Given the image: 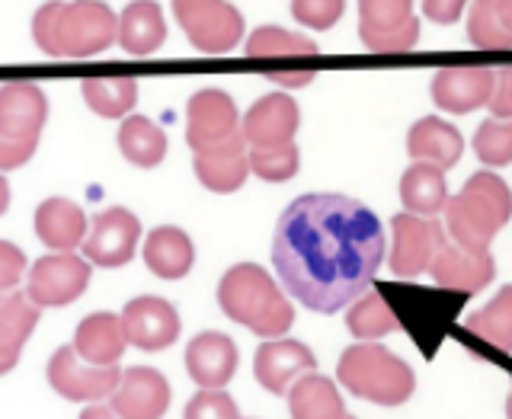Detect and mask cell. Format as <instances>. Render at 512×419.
<instances>
[{"instance_id": "6da1fadb", "label": "cell", "mask_w": 512, "mask_h": 419, "mask_svg": "<svg viewBox=\"0 0 512 419\" xmlns=\"http://www.w3.org/2000/svg\"><path fill=\"white\" fill-rule=\"evenodd\" d=\"M384 260V228L368 205L314 192L285 208L272 237V266L285 292L317 314H336L368 292Z\"/></svg>"}, {"instance_id": "7a4b0ae2", "label": "cell", "mask_w": 512, "mask_h": 419, "mask_svg": "<svg viewBox=\"0 0 512 419\" xmlns=\"http://www.w3.org/2000/svg\"><path fill=\"white\" fill-rule=\"evenodd\" d=\"M119 20L100 0H48L32 16V39L48 58H93L116 42Z\"/></svg>"}, {"instance_id": "3957f363", "label": "cell", "mask_w": 512, "mask_h": 419, "mask_svg": "<svg viewBox=\"0 0 512 419\" xmlns=\"http://www.w3.org/2000/svg\"><path fill=\"white\" fill-rule=\"evenodd\" d=\"M218 304L224 317L247 327L263 340H279L295 324V308L282 288L256 263H237L218 282Z\"/></svg>"}, {"instance_id": "277c9868", "label": "cell", "mask_w": 512, "mask_h": 419, "mask_svg": "<svg viewBox=\"0 0 512 419\" xmlns=\"http://www.w3.org/2000/svg\"><path fill=\"white\" fill-rule=\"evenodd\" d=\"M442 212V228L452 244L468 253H490L493 237L512 221V192L493 170H480L445 202Z\"/></svg>"}, {"instance_id": "5b68a950", "label": "cell", "mask_w": 512, "mask_h": 419, "mask_svg": "<svg viewBox=\"0 0 512 419\" xmlns=\"http://www.w3.org/2000/svg\"><path fill=\"white\" fill-rule=\"evenodd\" d=\"M336 381L352 397L368 400V404L378 407H400L416 391L413 368L400 356H394L391 349H384L381 343L349 346L340 356V365H336Z\"/></svg>"}, {"instance_id": "8992f818", "label": "cell", "mask_w": 512, "mask_h": 419, "mask_svg": "<svg viewBox=\"0 0 512 419\" xmlns=\"http://www.w3.org/2000/svg\"><path fill=\"white\" fill-rule=\"evenodd\" d=\"M186 141L192 154H244L240 112L224 90H199L186 106Z\"/></svg>"}, {"instance_id": "52a82bcc", "label": "cell", "mask_w": 512, "mask_h": 419, "mask_svg": "<svg viewBox=\"0 0 512 419\" xmlns=\"http://www.w3.org/2000/svg\"><path fill=\"white\" fill-rule=\"evenodd\" d=\"M173 16L205 55H228L244 39V16L228 0H173Z\"/></svg>"}, {"instance_id": "ba28073f", "label": "cell", "mask_w": 512, "mask_h": 419, "mask_svg": "<svg viewBox=\"0 0 512 419\" xmlns=\"http://www.w3.org/2000/svg\"><path fill=\"white\" fill-rule=\"evenodd\" d=\"M359 36L375 55L413 52L420 42L413 0H359Z\"/></svg>"}, {"instance_id": "9c48e42d", "label": "cell", "mask_w": 512, "mask_h": 419, "mask_svg": "<svg viewBox=\"0 0 512 419\" xmlns=\"http://www.w3.org/2000/svg\"><path fill=\"white\" fill-rule=\"evenodd\" d=\"M90 285V266L74 253H52L29 269L26 298L36 308H64L77 301Z\"/></svg>"}, {"instance_id": "30bf717a", "label": "cell", "mask_w": 512, "mask_h": 419, "mask_svg": "<svg viewBox=\"0 0 512 419\" xmlns=\"http://www.w3.org/2000/svg\"><path fill=\"white\" fill-rule=\"evenodd\" d=\"M391 272L397 279H416L429 269L432 256L448 240L439 218H420V215H394L391 218Z\"/></svg>"}, {"instance_id": "8fae6325", "label": "cell", "mask_w": 512, "mask_h": 419, "mask_svg": "<svg viewBox=\"0 0 512 419\" xmlns=\"http://www.w3.org/2000/svg\"><path fill=\"white\" fill-rule=\"evenodd\" d=\"M119 368H100V365H87L77 356L74 346H61L52 359H48V384L52 391L61 394L64 400H74V404H96V400H106L119 384Z\"/></svg>"}, {"instance_id": "7c38bea8", "label": "cell", "mask_w": 512, "mask_h": 419, "mask_svg": "<svg viewBox=\"0 0 512 419\" xmlns=\"http://www.w3.org/2000/svg\"><path fill=\"white\" fill-rule=\"evenodd\" d=\"M141 240V224L128 208H106L96 215L93 228L84 237V260L103 269H119L132 263Z\"/></svg>"}, {"instance_id": "4fadbf2b", "label": "cell", "mask_w": 512, "mask_h": 419, "mask_svg": "<svg viewBox=\"0 0 512 419\" xmlns=\"http://www.w3.org/2000/svg\"><path fill=\"white\" fill-rule=\"evenodd\" d=\"M109 410L119 419H164L170 410V381L148 365L125 368L109 394Z\"/></svg>"}, {"instance_id": "5bb4252c", "label": "cell", "mask_w": 512, "mask_h": 419, "mask_svg": "<svg viewBox=\"0 0 512 419\" xmlns=\"http://www.w3.org/2000/svg\"><path fill=\"white\" fill-rule=\"evenodd\" d=\"M119 320H122L125 340L144 352L167 349L176 343V336H180V314H176L170 301L157 295H141L135 301H128Z\"/></svg>"}, {"instance_id": "9a60e30c", "label": "cell", "mask_w": 512, "mask_h": 419, "mask_svg": "<svg viewBox=\"0 0 512 419\" xmlns=\"http://www.w3.org/2000/svg\"><path fill=\"white\" fill-rule=\"evenodd\" d=\"M298 125L301 112L292 96L266 93L240 119V135H244V144H250V148H279V144L295 141Z\"/></svg>"}, {"instance_id": "2e32d148", "label": "cell", "mask_w": 512, "mask_h": 419, "mask_svg": "<svg viewBox=\"0 0 512 419\" xmlns=\"http://www.w3.org/2000/svg\"><path fill=\"white\" fill-rule=\"evenodd\" d=\"M48 119V100L32 80H10L0 87V138L39 144Z\"/></svg>"}, {"instance_id": "e0dca14e", "label": "cell", "mask_w": 512, "mask_h": 419, "mask_svg": "<svg viewBox=\"0 0 512 419\" xmlns=\"http://www.w3.org/2000/svg\"><path fill=\"white\" fill-rule=\"evenodd\" d=\"M496 74L490 68H442L432 77V103L452 116H468L493 100Z\"/></svg>"}, {"instance_id": "ac0fdd59", "label": "cell", "mask_w": 512, "mask_h": 419, "mask_svg": "<svg viewBox=\"0 0 512 419\" xmlns=\"http://www.w3.org/2000/svg\"><path fill=\"white\" fill-rule=\"evenodd\" d=\"M429 276L436 279V285L448 288V292L471 298L477 292H484V288L493 282L496 260H493V253H468L458 244H452V240H445L439 253L432 256Z\"/></svg>"}, {"instance_id": "d6986e66", "label": "cell", "mask_w": 512, "mask_h": 419, "mask_svg": "<svg viewBox=\"0 0 512 419\" xmlns=\"http://www.w3.org/2000/svg\"><path fill=\"white\" fill-rule=\"evenodd\" d=\"M314 368H317L314 352L301 340H285V336L266 340L256 349V359H253V375L269 394H288V388H292L298 378L311 375Z\"/></svg>"}, {"instance_id": "ffe728a7", "label": "cell", "mask_w": 512, "mask_h": 419, "mask_svg": "<svg viewBox=\"0 0 512 419\" xmlns=\"http://www.w3.org/2000/svg\"><path fill=\"white\" fill-rule=\"evenodd\" d=\"M237 359L234 340L218 330L192 336V343L186 346V372L202 391H224V384L237 372Z\"/></svg>"}, {"instance_id": "44dd1931", "label": "cell", "mask_w": 512, "mask_h": 419, "mask_svg": "<svg viewBox=\"0 0 512 419\" xmlns=\"http://www.w3.org/2000/svg\"><path fill=\"white\" fill-rule=\"evenodd\" d=\"M407 154L416 164L452 170L464 154V138L452 122H445L439 116H426L420 122H413V128L407 132Z\"/></svg>"}, {"instance_id": "7402d4cb", "label": "cell", "mask_w": 512, "mask_h": 419, "mask_svg": "<svg viewBox=\"0 0 512 419\" xmlns=\"http://www.w3.org/2000/svg\"><path fill=\"white\" fill-rule=\"evenodd\" d=\"M125 330H122V320L119 314H90L77 324L74 333V352L87 365H100V368H112L119 365V359L125 356Z\"/></svg>"}, {"instance_id": "603a6c76", "label": "cell", "mask_w": 512, "mask_h": 419, "mask_svg": "<svg viewBox=\"0 0 512 419\" xmlns=\"http://www.w3.org/2000/svg\"><path fill=\"white\" fill-rule=\"evenodd\" d=\"M36 234L55 253H71L87 237V215L71 199H45L36 208Z\"/></svg>"}, {"instance_id": "cb8c5ba5", "label": "cell", "mask_w": 512, "mask_h": 419, "mask_svg": "<svg viewBox=\"0 0 512 419\" xmlns=\"http://www.w3.org/2000/svg\"><path fill=\"white\" fill-rule=\"evenodd\" d=\"M167 39L164 10L157 0H132L119 16L116 42L128 55H154Z\"/></svg>"}, {"instance_id": "d4e9b609", "label": "cell", "mask_w": 512, "mask_h": 419, "mask_svg": "<svg viewBox=\"0 0 512 419\" xmlns=\"http://www.w3.org/2000/svg\"><path fill=\"white\" fill-rule=\"evenodd\" d=\"M144 263L157 279H183L196 266V247L180 228H154L144 237Z\"/></svg>"}, {"instance_id": "484cf974", "label": "cell", "mask_w": 512, "mask_h": 419, "mask_svg": "<svg viewBox=\"0 0 512 419\" xmlns=\"http://www.w3.org/2000/svg\"><path fill=\"white\" fill-rule=\"evenodd\" d=\"M400 202H404L407 215L436 218L448 202L445 170L432 164H410L400 176Z\"/></svg>"}, {"instance_id": "4316f807", "label": "cell", "mask_w": 512, "mask_h": 419, "mask_svg": "<svg viewBox=\"0 0 512 419\" xmlns=\"http://www.w3.org/2000/svg\"><path fill=\"white\" fill-rule=\"evenodd\" d=\"M288 410L292 419H346L343 394L324 375H304L288 388Z\"/></svg>"}, {"instance_id": "83f0119b", "label": "cell", "mask_w": 512, "mask_h": 419, "mask_svg": "<svg viewBox=\"0 0 512 419\" xmlns=\"http://www.w3.org/2000/svg\"><path fill=\"white\" fill-rule=\"evenodd\" d=\"M119 151L128 164L151 170L167 157V135L157 122L144 116H125L119 128Z\"/></svg>"}, {"instance_id": "f1b7e54d", "label": "cell", "mask_w": 512, "mask_h": 419, "mask_svg": "<svg viewBox=\"0 0 512 419\" xmlns=\"http://www.w3.org/2000/svg\"><path fill=\"white\" fill-rule=\"evenodd\" d=\"M87 106L103 119H125L138 103L135 77H90L80 84Z\"/></svg>"}, {"instance_id": "f546056e", "label": "cell", "mask_w": 512, "mask_h": 419, "mask_svg": "<svg viewBox=\"0 0 512 419\" xmlns=\"http://www.w3.org/2000/svg\"><path fill=\"white\" fill-rule=\"evenodd\" d=\"M346 327L359 343H375L381 336L400 330V317L394 314L391 304L384 301L381 292H365L352 301V308L346 314Z\"/></svg>"}, {"instance_id": "4dcf8cb0", "label": "cell", "mask_w": 512, "mask_h": 419, "mask_svg": "<svg viewBox=\"0 0 512 419\" xmlns=\"http://www.w3.org/2000/svg\"><path fill=\"white\" fill-rule=\"evenodd\" d=\"M464 330L496 349H512V285H503L487 308L464 320Z\"/></svg>"}, {"instance_id": "1f68e13d", "label": "cell", "mask_w": 512, "mask_h": 419, "mask_svg": "<svg viewBox=\"0 0 512 419\" xmlns=\"http://www.w3.org/2000/svg\"><path fill=\"white\" fill-rule=\"evenodd\" d=\"M192 167H196L199 183L212 192H221V196L237 192L250 176L247 151L244 154H196L192 157Z\"/></svg>"}, {"instance_id": "d6a6232c", "label": "cell", "mask_w": 512, "mask_h": 419, "mask_svg": "<svg viewBox=\"0 0 512 419\" xmlns=\"http://www.w3.org/2000/svg\"><path fill=\"white\" fill-rule=\"evenodd\" d=\"M39 324V308L26 298V292H10L0 308V343L7 349L23 352L26 340Z\"/></svg>"}, {"instance_id": "836d02e7", "label": "cell", "mask_w": 512, "mask_h": 419, "mask_svg": "<svg viewBox=\"0 0 512 419\" xmlns=\"http://www.w3.org/2000/svg\"><path fill=\"white\" fill-rule=\"evenodd\" d=\"M468 36L471 45L480 52H509L512 36L503 29L500 16H496L493 0H474L468 10Z\"/></svg>"}, {"instance_id": "e575fe53", "label": "cell", "mask_w": 512, "mask_h": 419, "mask_svg": "<svg viewBox=\"0 0 512 419\" xmlns=\"http://www.w3.org/2000/svg\"><path fill=\"white\" fill-rule=\"evenodd\" d=\"M474 154L487 170L512 164V119H487L474 135Z\"/></svg>"}, {"instance_id": "d590c367", "label": "cell", "mask_w": 512, "mask_h": 419, "mask_svg": "<svg viewBox=\"0 0 512 419\" xmlns=\"http://www.w3.org/2000/svg\"><path fill=\"white\" fill-rule=\"evenodd\" d=\"M250 173H256L266 183H285L292 180L301 167V151L295 141L279 144V148H250L247 154Z\"/></svg>"}, {"instance_id": "8d00e7d4", "label": "cell", "mask_w": 512, "mask_h": 419, "mask_svg": "<svg viewBox=\"0 0 512 419\" xmlns=\"http://www.w3.org/2000/svg\"><path fill=\"white\" fill-rule=\"evenodd\" d=\"M247 55H317V42L308 36H295L282 26H260L247 39Z\"/></svg>"}, {"instance_id": "74e56055", "label": "cell", "mask_w": 512, "mask_h": 419, "mask_svg": "<svg viewBox=\"0 0 512 419\" xmlns=\"http://www.w3.org/2000/svg\"><path fill=\"white\" fill-rule=\"evenodd\" d=\"M346 0H292V16L308 29H330L343 16Z\"/></svg>"}, {"instance_id": "f35d334b", "label": "cell", "mask_w": 512, "mask_h": 419, "mask_svg": "<svg viewBox=\"0 0 512 419\" xmlns=\"http://www.w3.org/2000/svg\"><path fill=\"white\" fill-rule=\"evenodd\" d=\"M183 419H240V410L231 394L224 391H199L186 404Z\"/></svg>"}, {"instance_id": "ab89813d", "label": "cell", "mask_w": 512, "mask_h": 419, "mask_svg": "<svg viewBox=\"0 0 512 419\" xmlns=\"http://www.w3.org/2000/svg\"><path fill=\"white\" fill-rule=\"evenodd\" d=\"M26 276V253L10 244V240H0V292H16V285Z\"/></svg>"}, {"instance_id": "60d3db41", "label": "cell", "mask_w": 512, "mask_h": 419, "mask_svg": "<svg viewBox=\"0 0 512 419\" xmlns=\"http://www.w3.org/2000/svg\"><path fill=\"white\" fill-rule=\"evenodd\" d=\"M493 119H512V64L496 74V90L490 100Z\"/></svg>"}, {"instance_id": "b9f144b4", "label": "cell", "mask_w": 512, "mask_h": 419, "mask_svg": "<svg viewBox=\"0 0 512 419\" xmlns=\"http://www.w3.org/2000/svg\"><path fill=\"white\" fill-rule=\"evenodd\" d=\"M464 4H468V0H423V13L429 16L432 23L452 26V23L461 20Z\"/></svg>"}, {"instance_id": "7bdbcfd3", "label": "cell", "mask_w": 512, "mask_h": 419, "mask_svg": "<svg viewBox=\"0 0 512 419\" xmlns=\"http://www.w3.org/2000/svg\"><path fill=\"white\" fill-rule=\"evenodd\" d=\"M266 77L282 87H308L314 80V71H269Z\"/></svg>"}, {"instance_id": "ee69618b", "label": "cell", "mask_w": 512, "mask_h": 419, "mask_svg": "<svg viewBox=\"0 0 512 419\" xmlns=\"http://www.w3.org/2000/svg\"><path fill=\"white\" fill-rule=\"evenodd\" d=\"M23 352H16V349H7L4 343H0V378H4L7 372H13L16 362H20Z\"/></svg>"}, {"instance_id": "f6af8a7d", "label": "cell", "mask_w": 512, "mask_h": 419, "mask_svg": "<svg viewBox=\"0 0 512 419\" xmlns=\"http://www.w3.org/2000/svg\"><path fill=\"white\" fill-rule=\"evenodd\" d=\"M493 7H496V16H500L503 29L512 36V0H493Z\"/></svg>"}, {"instance_id": "bcb514c9", "label": "cell", "mask_w": 512, "mask_h": 419, "mask_svg": "<svg viewBox=\"0 0 512 419\" xmlns=\"http://www.w3.org/2000/svg\"><path fill=\"white\" fill-rule=\"evenodd\" d=\"M80 419H119L116 413H112L109 407H100V404H90L84 413H80Z\"/></svg>"}, {"instance_id": "7dc6e473", "label": "cell", "mask_w": 512, "mask_h": 419, "mask_svg": "<svg viewBox=\"0 0 512 419\" xmlns=\"http://www.w3.org/2000/svg\"><path fill=\"white\" fill-rule=\"evenodd\" d=\"M7 205H10V186H7L4 176H0V215L7 212Z\"/></svg>"}, {"instance_id": "c3c4849f", "label": "cell", "mask_w": 512, "mask_h": 419, "mask_svg": "<svg viewBox=\"0 0 512 419\" xmlns=\"http://www.w3.org/2000/svg\"><path fill=\"white\" fill-rule=\"evenodd\" d=\"M506 419H512V384H509V394H506Z\"/></svg>"}, {"instance_id": "681fc988", "label": "cell", "mask_w": 512, "mask_h": 419, "mask_svg": "<svg viewBox=\"0 0 512 419\" xmlns=\"http://www.w3.org/2000/svg\"><path fill=\"white\" fill-rule=\"evenodd\" d=\"M7 295H10V292H0V308H4V301H7Z\"/></svg>"}, {"instance_id": "f907efd6", "label": "cell", "mask_w": 512, "mask_h": 419, "mask_svg": "<svg viewBox=\"0 0 512 419\" xmlns=\"http://www.w3.org/2000/svg\"><path fill=\"white\" fill-rule=\"evenodd\" d=\"M346 419H356V416H349V413H346Z\"/></svg>"}]
</instances>
